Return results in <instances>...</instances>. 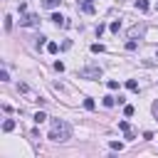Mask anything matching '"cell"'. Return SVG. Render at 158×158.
Here are the masks:
<instances>
[{
	"instance_id": "cell-1",
	"label": "cell",
	"mask_w": 158,
	"mask_h": 158,
	"mask_svg": "<svg viewBox=\"0 0 158 158\" xmlns=\"http://www.w3.org/2000/svg\"><path fill=\"white\" fill-rule=\"evenodd\" d=\"M49 138L52 141H67V138H72V126L67 121H62V118H52Z\"/></svg>"
},
{
	"instance_id": "cell-2",
	"label": "cell",
	"mask_w": 158,
	"mask_h": 158,
	"mask_svg": "<svg viewBox=\"0 0 158 158\" xmlns=\"http://www.w3.org/2000/svg\"><path fill=\"white\" fill-rule=\"evenodd\" d=\"M79 77H81V79H99V77H101V69H99V67H86V69L79 72Z\"/></svg>"
},
{
	"instance_id": "cell-3",
	"label": "cell",
	"mask_w": 158,
	"mask_h": 158,
	"mask_svg": "<svg viewBox=\"0 0 158 158\" xmlns=\"http://www.w3.org/2000/svg\"><path fill=\"white\" fill-rule=\"evenodd\" d=\"M37 22H40L37 15H25V17H20V25H27V27H30V25H37Z\"/></svg>"
},
{
	"instance_id": "cell-4",
	"label": "cell",
	"mask_w": 158,
	"mask_h": 158,
	"mask_svg": "<svg viewBox=\"0 0 158 158\" xmlns=\"http://www.w3.org/2000/svg\"><path fill=\"white\" fill-rule=\"evenodd\" d=\"M52 22H57L59 27H67V22H64V17H62L59 12H54V15H52Z\"/></svg>"
},
{
	"instance_id": "cell-5",
	"label": "cell",
	"mask_w": 158,
	"mask_h": 158,
	"mask_svg": "<svg viewBox=\"0 0 158 158\" xmlns=\"http://www.w3.org/2000/svg\"><path fill=\"white\" fill-rule=\"evenodd\" d=\"M12 128H15V121H12V118H5V123H2V131L7 133V131H12Z\"/></svg>"
},
{
	"instance_id": "cell-6",
	"label": "cell",
	"mask_w": 158,
	"mask_h": 158,
	"mask_svg": "<svg viewBox=\"0 0 158 158\" xmlns=\"http://www.w3.org/2000/svg\"><path fill=\"white\" fill-rule=\"evenodd\" d=\"M126 89H131V91H138V84H136V79H128V81H126Z\"/></svg>"
},
{
	"instance_id": "cell-7",
	"label": "cell",
	"mask_w": 158,
	"mask_h": 158,
	"mask_svg": "<svg viewBox=\"0 0 158 158\" xmlns=\"http://www.w3.org/2000/svg\"><path fill=\"white\" fill-rule=\"evenodd\" d=\"M94 106H96L94 99H84V109H86V111H94Z\"/></svg>"
},
{
	"instance_id": "cell-8",
	"label": "cell",
	"mask_w": 158,
	"mask_h": 158,
	"mask_svg": "<svg viewBox=\"0 0 158 158\" xmlns=\"http://www.w3.org/2000/svg\"><path fill=\"white\" fill-rule=\"evenodd\" d=\"M42 5L52 10V7H57V5H59V0H42Z\"/></svg>"
},
{
	"instance_id": "cell-9",
	"label": "cell",
	"mask_w": 158,
	"mask_h": 158,
	"mask_svg": "<svg viewBox=\"0 0 158 158\" xmlns=\"http://www.w3.org/2000/svg\"><path fill=\"white\" fill-rule=\"evenodd\" d=\"M101 101H104V106H114V104H116V99H114V96H104Z\"/></svg>"
},
{
	"instance_id": "cell-10",
	"label": "cell",
	"mask_w": 158,
	"mask_h": 158,
	"mask_svg": "<svg viewBox=\"0 0 158 158\" xmlns=\"http://www.w3.org/2000/svg\"><path fill=\"white\" fill-rule=\"evenodd\" d=\"M44 118H47V114H44V111H37V114H35V121H37V123H42Z\"/></svg>"
},
{
	"instance_id": "cell-11",
	"label": "cell",
	"mask_w": 158,
	"mask_h": 158,
	"mask_svg": "<svg viewBox=\"0 0 158 158\" xmlns=\"http://www.w3.org/2000/svg\"><path fill=\"white\" fill-rule=\"evenodd\" d=\"M136 7L143 12V10H148V2H146V0H138V2H136Z\"/></svg>"
},
{
	"instance_id": "cell-12",
	"label": "cell",
	"mask_w": 158,
	"mask_h": 158,
	"mask_svg": "<svg viewBox=\"0 0 158 158\" xmlns=\"http://www.w3.org/2000/svg\"><path fill=\"white\" fill-rule=\"evenodd\" d=\"M84 12H89V15H91V12H94V5H91V2H89V0H86V2H84Z\"/></svg>"
},
{
	"instance_id": "cell-13",
	"label": "cell",
	"mask_w": 158,
	"mask_h": 158,
	"mask_svg": "<svg viewBox=\"0 0 158 158\" xmlns=\"http://www.w3.org/2000/svg\"><path fill=\"white\" fill-rule=\"evenodd\" d=\"M57 49H59V47H57V42H49V44H47V52H52V54H54Z\"/></svg>"
},
{
	"instance_id": "cell-14",
	"label": "cell",
	"mask_w": 158,
	"mask_h": 158,
	"mask_svg": "<svg viewBox=\"0 0 158 158\" xmlns=\"http://www.w3.org/2000/svg\"><path fill=\"white\" fill-rule=\"evenodd\" d=\"M106 86H109V89H118V81H116V79H109Z\"/></svg>"
},
{
	"instance_id": "cell-15",
	"label": "cell",
	"mask_w": 158,
	"mask_h": 158,
	"mask_svg": "<svg viewBox=\"0 0 158 158\" xmlns=\"http://www.w3.org/2000/svg\"><path fill=\"white\" fill-rule=\"evenodd\" d=\"M123 114H126V116H133L136 109H133V106H123Z\"/></svg>"
},
{
	"instance_id": "cell-16",
	"label": "cell",
	"mask_w": 158,
	"mask_h": 158,
	"mask_svg": "<svg viewBox=\"0 0 158 158\" xmlns=\"http://www.w3.org/2000/svg\"><path fill=\"white\" fill-rule=\"evenodd\" d=\"M109 146H111V148H114V151H121V148H123V143H118V141H111V143H109Z\"/></svg>"
},
{
	"instance_id": "cell-17",
	"label": "cell",
	"mask_w": 158,
	"mask_h": 158,
	"mask_svg": "<svg viewBox=\"0 0 158 158\" xmlns=\"http://www.w3.org/2000/svg\"><path fill=\"white\" fill-rule=\"evenodd\" d=\"M10 27H12V17H10V15H5V30H10Z\"/></svg>"
},
{
	"instance_id": "cell-18",
	"label": "cell",
	"mask_w": 158,
	"mask_h": 158,
	"mask_svg": "<svg viewBox=\"0 0 158 158\" xmlns=\"http://www.w3.org/2000/svg\"><path fill=\"white\" fill-rule=\"evenodd\" d=\"M126 49H128V52H133V49H136V42H133V40H128V42H126Z\"/></svg>"
},
{
	"instance_id": "cell-19",
	"label": "cell",
	"mask_w": 158,
	"mask_h": 158,
	"mask_svg": "<svg viewBox=\"0 0 158 158\" xmlns=\"http://www.w3.org/2000/svg\"><path fill=\"white\" fill-rule=\"evenodd\" d=\"M118 128H121V131H123V133H126V131H128V128H131V126H128V121H121V123H118Z\"/></svg>"
},
{
	"instance_id": "cell-20",
	"label": "cell",
	"mask_w": 158,
	"mask_h": 158,
	"mask_svg": "<svg viewBox=\"0 0 158 158\" xmlns=\"http://www.w3.org/2000/svg\"><path fill=\"white\" fill-rule=\"evenodd\" d=\"M121 30V22H111V32H118Z\"/></svg>"
},
{
	"instance_id": "cell-21",
	"label": "cell",
	"mask_w": 158,
	"mask_h": 158,
	"mask_svg": "<svg viewBox=\"0 0 158 158\" xmlns=\"http://www.w3.org/2000/svg\"><path fill=\"white\" fill-rule=\"evenodd\" d=\"M91 52H104V44H91Z\"/></svg>"
},
{
	"instance_id": "cell-22",
	"label": "cell",
	"mask_w": 158,
	"mask_h": 158,
	"mask_svg": "<svg viewBox=\"0 0 158 158\" xmlns=\"http://www.w3.org/2000/svg\"><path fill=\"white\" fill-rule=\"evenodd\" d=\"M156 10H158V5H156Z\"/></svg>"
},
{
	"instance_id": "cell-23",
	"label": "cell",
	"mask_w": 158,
	"mask_h": 158,
	"mask_svg": "<svg viewBox=\"0 0 158 158\" xmlns=\"http://www.w3.org/2000/svg\"><path fill=\"white\" fill-rule=\"evenodd\" d=\"M156 57H158V54H156Z\"/></svg>"
}]
</instances>
